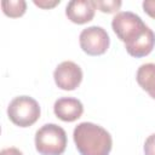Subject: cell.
<instances>
[{
  "label": "cell",
  "mask_w": 155,
  "mask_h": 155,
  "mask_svg": "<svg viewBox=\"0 0 155 155\" xmlns=\"http://www.w3.org/2000/svg\"><path fill=\"white\" fill-rule=\"evenodd\" d=\"M144 155H155V133L150 134L144 143Z\"/></svg>",
  "instance_id": "7c38bea8"
},
{
  "label": "cell",
  "mask_w": 155,
  "mask_h": 155,
  "mask_svg": "<svg viewBox=\"0 0 155 155\" xmlns=\"http://www.w3.org/2000/svg\"><path fill=\"white\" fill-rule=\"evenodd\" d=\"M143 8L145 13H148L150 17L155 18V0H145L143 1Z\"/></svg>",
  "instance_id": "4fadbf2b"
},
{
  "label": "cell",
  "mask_w": 155,
  "mask_h": 155,
  "mask_svg": "<svg viewBox=\"0 0 155 155\" xmlns=\"http://www.w3.org/2000/svg\"><path fill=\"white\" fill-rule=\"evenodd\" d=\"M93 4L96 8H98L104 13H114L119 11L122 2L116 0H97V1H93Z\"/></svg>",
  "instance_id": "8fae6325"
},
{
  "label": "cell",
  "mask_w": 155,
  "mask_h": 155,
  "mask_svg": "<svg viewBox=\"0 0 155 155\" xmlns=\"http://www.w3.org/2000/svg\"><path fill=\"white\" fill-rule=\"evenodd\" d=\"M53 79L59 88L64 91H73L79 87L82 81V70L76 63L65 61L56 67Z\"/></svg>",
  "instance_id": "8992f818"
},
{
  "label": "cell",
  "mask_w": 155,
  "mask_h": 155,
  "mask_svg": "<svg viewBox=\"0 0 155 155\" xmlns=\"http://www.w3.org/2000/svg\"><path fill=\"white\" fill-rule=\"evenodd\" d=\"M75 147L81 155H109L113 139L110 133L93 122H81L73 132Z\"/></svg>",
  "instance_id": "7a4b0ae2"
},
{
  "label": "cell",
  "mask_w": 155,
  "mask_h": 155,
  "mask_svg": "<svg viewBox=\"0 0 155 155\" xmlns=\"http://www.w3.org/2000/svg\"><path fill=\"white\" fill-rule=\"evenodd\" d=\"M59 2H61L59 0H56V1H45V0H39L38 1V0H34V4L39 7H41V8H51L56 5H58Z\"/></svg>",
  "instance_id": "5bb4252c"
},
{
  "label": "cell",
  "mask_w": 155,
  "mask_h": 155,
  "mask_svg": "<svg viewBox=\"0 0 155 155\" xmlns=\"http://www.w3.org/2000/svg\"><path fill=\"white\" fill-rule=\"evenodd\" d=\"M8 119L19 127H29L40 117L39 103L29 96L13 98L7 107Z\"/></svg>",
  "instance_id": "277c9868"
},
{
  "label": "cell",
  "mask_w": 155,
  "mask_h": 155,
  "mask_svg": "<svg viewBox=\"0 0 155 155\" xmlns=\"http://www.w3.org/2000/svg\"><path fill=\"white\" fill-rule=\"evenodd\" d=\"M111 28L132 57H145L155 46L154 31L133 12L125 11L115 15L111 21Z\"/></svg>",
  "instance_id": "6da1fadb"
},
{
  "label": "cell",
  "mask_w": 155,
  "mask_h": 155,
  "mask_svg": "<svg viewBox=\"0 0 155 155\" xmlns=\"http://www.w3.org/2000/svg\"><path fill=\"white\" fill-rule=\"evenodd\" d=\"M80 47L90 56H101L107 52L110 45V39L105 29L92 25L84 29L79 36Z\"/></svg>",
  "instance_id": "5b68a950"
},
{
  "label": "cell",
  "mask_w": 155,
  "mask_h": 155,
  "mask_svg": "<svg viewBox=\"0 0 155 155\" xmlns=\"http://www.w3.org/2000/svg\"><path fill=\"white\" fill-rule=\"evenodd\" d=\"M35 148L40 155H62L67 148V133L56 124H46L35 133Z\"/></svg>",
  "instance_id": "3957f363"
},
{
  "label": "cell",
  "mask_w": 155,
  "mask_h": 155,
  "mask_svg": "<svg viewBox=\"0 0 155 155\" xmlns=\"http://www.w3.org/2000/svg\"><path fill=\"white\" fill-rule=\"evenodd\" d=\"M53 111L58 119L65 122H73L78 120L84 113L82 103L73 97H62L54 102Z\"/></svg>",
  "instance_id": "52a82bcc"
},
{
  "label": "cell",
  "mask_w": 155,
  "mask_h": 155,
  "mask_svg": "<svg viewBox=\"0 0 155 155\" xmlns=\"http://www.w3.org/2000/svg\"><path fill=\"white\" fill-rule=\"evenodd\" d=\"M0 155H23V154L17 148H6V149L1 150Z\"/></svg>",
  "instance_id": "9a60e30c"
},
{
  "label": "cell",
  "mask_w": 155,
  "mask_h": 155,
  "mask_svg": "<svg viewBox=\"0 0 155 155\" xmlns=\"http://www.w3.org/2000/svg\"><path fill=\"white\" fill-rule=\"evenodd\" d=\"M1 7L6 16L17 18L24 15L27 10V2L24 0H5L1 2Z\"/></svg>",
  "instance_id": "30bf717a"
},
{
  "label": "cell",
  "mask_w": 155,
  "mask_h": 155,
  "mask_svg": "<svg viewBox=\"0 0 155 155\" xmlns=\"http://www.w3.org/2000/svg\"><path fill=\"white\" fill-rule=\"evenodd\" d=\"M138 85L151 97L155 99V64L145 63L142 64L136 75Z\"/></svg>",
  "instance_id": "9c48e42d"
},
{
  "label": "cell",
  "mask_w": 155,
  "mask_h": 155,
  "mask_svg": "<svg viewBox=\"0 0 155 155\" xmlns=\"http://www.w3.org/2000/svg\"><path fill=\"white\" fill-rule=\"evenodd\" d=\"M96 6L91 0H73L68 2L65 7V15L68 19L76 24H84L94 17Z\"/></svg>",
  "instance_id": "ba28073f"
}]
</instances>
